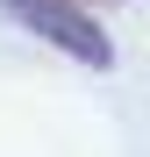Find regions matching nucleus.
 Listing matches in <instances>:
<instances>
[{
  "mask_svg": "<svg viewBox=\"0 0 150 157\" xmlns=\"http://www.w3.org/2000/svg\"><path fill=\"white\" fill-rule=\"evenodd\" d=\"M0 14L21 21L29 36H43L50 50H64L71 64H86V71H114V36L100 29V14L79 7V0H0Z\"/></svg>",
  "mask_w": 150,
  "mask_h": 157,
  "instance_id": "f257e3e1",
  "label": "nucleus"
},
{
  "mask_svg": "<svg viewBox=\"0 0 150 157\" xmlns=\"http://www.w3.org/2000/svg\"><path fill=\"white\" fill-rule=\"evenodd\" d=\"M79 7H107V0H79Z\"/></svg>",
  "mask_w": 150,
  "mask_h": 157,
  "instance_id": "f03ea898",
  "label": "nucleus"
}]
</instances>
